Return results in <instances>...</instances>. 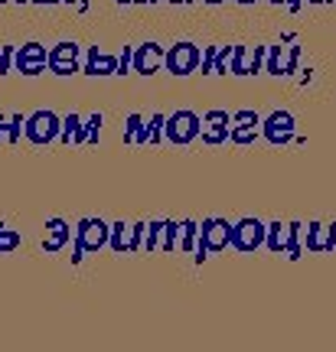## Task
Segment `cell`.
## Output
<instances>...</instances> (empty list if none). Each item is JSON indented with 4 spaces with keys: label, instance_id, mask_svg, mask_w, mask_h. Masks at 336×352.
Instances as JSON below:
<instances>
[{
    "label": "cell",
    "instance_id": "cell-1",
    "mask_svg": "<svg viewBox=\"0 0 336 352\" xmlns=\"http://www.w3.org/2000/svg\"><path fill=\"white\" fill-rule=\"evenodd\" d=\"M264 248L274 254L300 258L304 254V226L300 222H271V226H264Z\"/></svg>",
    "mask_w": 336,
    "mask_h": 352
},
{
    "label": "cell",
    "instance_id": "cell-2",
    "mask_svg": "<svg viewBox=\"0 0 336 352\" xmlns=\"http://www.w3.org/2000/svg\"><path fill=\"white\" fill-rule=\"evenodd\" d=\"M229 248V222L219 219V215H209V219H202L200 226V235H196V252L193 258L196 261H206L209 254H219Z\"/></svg>",
    "mask_w": 336,
    "mask_h": 352
},
{
    "label": "cell",
    "instance_id": "cell-3",
    "mask_svg": "<svg viewBox=\"0 0 336 352\" xmlns=\"http://www.w3.org/2000/svg\"><path fill=\"white\" fill-rule=\"evenodd\" d=\"M200 124H202V118L196 111H189V108L167 114L163 118V140H170L176 147H187V144H193V140L200 138Z\"/></svg>",
    "mask_w": 336,
    "mask_h": 352
},
{
    "label": "cell",
    "instance_id": "cell-4",
    "mask_svg": "<svg viewBox=\"0 0 336 352\" xmlns=\"http://www.w3.org/2000/svg\"><path fill=\"white\" fill-rule=\"evenodd\" d=\"M196 235H200V222L183 219V222H170L163 226V245L160 252H180V254H193L196 252Z\"/></svg>",
    "mask_w": 336,
    "mask_h": 352
},
{
    "label": "cell",
    "instance_id": "cell-5",
    "mask_svg": "<svg viewBox=\"0 0 336 352\" xmlns=\"http://www.w3.org/2000/svg\"><path fill=\"white\" fill-rule=\"evenodd\" d=\"M262 245H264V222L245 215V219H238V222L229 226V248H235L242 254H251L255 248H262Z\"/></svg>",
    "mask_w": 336,
    "mask_h": 352
},
{
    "label": "cell",
    "instance_id": "cell-6",
    "mask_svg": "<svg viewBox=\"0 0 336 352\" xmlns=\"http://www.w3.org/2000/svg\"><path fill=\"white\" fill-rule=\"evenodd\" d=\"M200 59H202V50L196 43H176L170 50L163 52V65L170 76H193L200 69Z\"/></svg>",
    "mask_w": 336,
    "mask_h": 352
},
{
    "label": "cell",
    "instance_id": "cell-7",
    "mask_svg": "<svg viewBox=\"0 0 336 352\" xmlns=\"http://www.w3.org/2000/svg\"><path fill=\"white\" fill-rule=\"evenodd\" d=\"M294 131H297V121L291 111H271L268 118H262V134L271 147H287L294 140Z\"/></svg>",
    "mask_w": 336,
    "mask_h": 352
},
{
    "label": "cell",
    "instance_id": "cell-8",
    "mask_svg": "<svg viewBox=\"0 0 336 352\" xmlns=\"http://www.w3.org/2000/svg\"><path fill=\"white\" fill-rule=\"evenodd\" d=\"M264 52H268V46H232L229 72L232 76H258L264 69Z\"/></svg>",
    "mask_w": 336,
    "mask_h": 352
},
{
    "label": "cell",
    "instance_id": "cell-9",
    "mask_svg": "<svg viewBox=\"0 0 336 352\" xmlns=\"http://www.w3.org/2000/svg\"><path fill=\"white\" fill-rule=\"evenodd\" d=\"M300 46L294 43V46H268V52H264V69L271 72V76H294L297 72V63H300Z\"/></svg>",
    "mask_w": 336,
    "mask_h": 352
},
{
    "label": "cell",
    "instance_id": "cell-10",
    "mask_svg": "<svg viewBox=\"0 0 336 352\" xmlns=\"http://www.w3.org/2000/svg\"><path fill=\"white\" fill-rule=\"evenodd\" d=\"M229 124H232V114L229 111H206L202 114V124H200V138L202 144H209V147H219L229 140Z\"/></svg>",
    "mask_w": 336,
    "mask_h": 352
},
{
    "label": "cell",
    "instance_id": "cell-11",
    "mask_svg": "<svg viewBox=\"0 0 336 352\" xmlns=\"http://www.w3.org/2000/svg\"><path fill=\"white\" fill-rule=\"evenodd\" d=\"M258 131H262V118L245 108V111L232 114V124H229V140L245 147V144H255V140H258Z\"/></svg>",
    "mask_w": 336,
    "mask_h": 352
},
{
    "label": "cell",
    "instance_id": "cell-12",
    "mask_svg": "<svg viewBox=\"0 0 336 352\" xmlns=\"http://www.w3.org/2000/svg\"><path fill=\"white\" fill-rule=\"evenodd\" d=\"M108 232L101 219H82L75 228V241H78V252H98L101 245H108Z\"/></svg>",
    "mask_w": 336,
    "mask_h": 352
},
{
    "label": "cell",
    "instance_id": "cell-13",
    "mask_svg": "<svg viewBox=\"0 0 336 352\" xmlns=\"http://www.w3.org/2000/svg\"><path fill=\"white\" fill-rule=\"evenodd\" d=\"M140 239H144V222H137V226H125V222H118V226L108 232V241H112V248L118 254L140 252Z\"/></svg>",
    "mask_w": 336,
    "mask_h": 352
},
{
    "label": "cell",
    "instance_id": "cell-14",
    "mask_svg": "<svg viewBox=\"0 0 336 352\" xmlns=\"http://www.w3.org/2000/svg\"><path fill=\"white\" fill-rule=\"evenodd\" d=\"M304 248L313 254H330L336 248V222L326 226V222H311L307 226V235H304Z\"/></svg>",
    "mask_w": 336,
    "mask_h": 352
},
{
    "label": "cell",
    "instance_id": "cell-15",
    "mask_svg": "<svg viewBox=\"0 0 336 352\" xmlns=\"http://www.w3.org/2000/svg\"><path fill=\"white\" fill-rule=\"evenodd\" d=\"M59 134V118L52 111H36L33 118H26V138L33 144H50Z\"/></svg>",
    "mask_w": 336,
    "mask_h": 352
},
{
    "label": "cell",
    "instance_id": "cell-16",
    "mask_svg": "<svg viewBox=\"0 0 336 352\" xmlns=\"http://www.w3.org/2000/svg\"><path fill=\"white\" fill-rule=\"evenodd\" d=\"M46 65L56 76H72L78 69V46L75 43H59L52 52H46Z\"/></svg>",
    "mask_w": 336,
    "mask_h": 352
},
{
    "label": "cell",
    "instance_id": "cell-17",
    "mask_svg": "<svg viewBox=\"0 0 336 352\" xmlns=\"http://www.w3.org/2000/svg\"><path fill=\"white\" fill-rule=\"evenodd\" d=\"M131 65H134V72H140V76H154L163 65V50L157 43H144V46H137L131 52Z\"/></svg>",
    "mask_w": 336,
    "mask_h": 352
},
{
    "label": "cell",
    "instance_id": "cell-18",
    "mask_svg": "<svg viewBox=\"0 0 336 352\" xmlns=\"http://www.w3.org/2000/svg\"><path fill=\"white\" fill-rule=\"evenodd\" d=\"M17 63H20V69H23L26 76H36L39 69L46 65V50H43V46H36V43H30V46H23V50H20Z\"/></svg>",
    "mask_w": 336,
    "mask_h": 352
},
{
    "label": "cell",
    "instance_id": "cell-19",
    "mask_svg": "<svg viewBox=\"0 0 336 352\" xmlns=\"http://www.w3.org/2000/svg\"><path fill=\"white\" fill-rule=\"evenodd\" d=\"M88 76H112V72H118V59L114 56H108V52H92L88 56Z\"/></svg>",
    "mask_w": 336,
    "mask_h": 352
},
{
    "label": "cell",
    "instance_id": "cell-20",
    "mask_svg": "<svg viewBox=\"0 0 336 352\" xmlns=\"http://www.w3.org/2000/svg\"><path fill=\"white\" fill-rule=\"evenodd\" d=\"M163 118H167V114L144 118V127H140V138H137V144H160V140H163Z\"/></svg>",
    "mask_w": 336,
    "mask_h": 352
},
{
    "label": "cell",
    "instance_id": "cell-21",
    "mask_svg": "<svg viewBox=\"0 0 336 352\" xmlns=\"http://www.w3.org/2000/svg\"><path fill=\"white\" fill-rule=\"evenodd\" d=\"M65 239H69V226H65V222H59V219H56V222H50V239H46V248H50V252H56V248H63Z\"/></svg>",
    "mask_w": 336,
    "mask_h": 352
},
{
    "label": "cell",
    "instance_id": "cell-22",
    "mask_svg": "<svg viewBox=\"0 0 336 352\" xmlns=\"http://www.w3.org/2000/svg\"><path fill=\"white\" fill-rule=\"evenodd\" d=\"M140 127H144V114H131V118H127V131H125V138L131 140V144H137Z\"/></svg>",
    "mask_w": 336,
    "mask_h": 352
},
{
    "label": "cell",
    "instance_id": "cell-23",
    "mask_svg": "<svg viewBox=\"0 0 336 352\" xmlns=\"http://www.w3.org/2000/svg\"><path fill=\"white\" fill-rule=\"evenodd\" d=\"M13 245H20V235L10 228H0V252H10Z\"/></svg>",
    "mask_w": 336,
    "mask_h": 352
},
{
    "label": "cell",
    "instance_id": "cell-24",
    "mask_svg": "<svg viewBox=\"0 0 336 352\" xmlns=\"http://www.w3.org/2000/svg\"><path fill=\"white\" fill-rule=\"evenodd\" d=\"M274 7H287V10H297L300 7V0H271Z\"/></svg>",
    "mask_w": 336,
    "mask_h": 352
},
{
    "label": "cell",
    "instance_id": "cell-25",
    "mask_svg": "<svg viewBox=\"0 0 336 352\" xmlns=\"http://www.w3.org/2000/svg\"><path fill=\"white\" fill-rule=\"evenodd\" d=\"M307 3H333V0H307Z\"/></svg>",
    "mask_w": 336,
    "mask_h": 352
},
{
    "label": "cell",
    "instance_id": "cell-26",
    "mask_svg": "<svg viewBox=\"0 0 336 352\" xmlns=\"http://www.w3.org/2000/svg\"><path fill=\"white\" fill-rule=\"evenodd\" d=\"M202 3H212V7H216V3H222V0H202Z\"/></svg>",
    "mask_w": 336,
    "mask_h": 352
},
{
    "label": "cell",
    "instance_id": "cell-27",
    "mask_svg": "<svg viewBox=\"0 0 336 352\" xmlns=\"http://www.w3.org/2000/svg\"><path fill=\"white\" fill-rule=\"evenodd\" d=\"M235 3H258V0H235Z\"/></svg>",
    "mask_w": 336,
    "mask_h": 352
},
{
    "label": "cell",
    "instance_id": "cell-28",
    "mask_svg": "<svg viewBox=\"0 0 336 352\" xmlns=\"http://www.w3.org/2000/svg\"><path fill=\"white\" fill-rule=\"evenodd\" d=\"M170 3H183V0H170Z\"/></svg>",
    "mask_w": 336,
    "mask_h": 352
},
{
    "label": "cell",
    "instance_id": "cell-29",
    "mask_svg": "<svg viewBox=\"0 0 336 352\" xmlns=\"http://www.w3.org/2000/svg\"><path fill=\"white\" fill-rule=\"evenodd\" d=\"M147 3H157V0H147Z\"/></svg>",
    "mask_w": 336,
    "mask_h": 352
},
{
    "label": "cell",
    "instance_id": "cell-30",
    "mask_svg": "<svg viewBox=\"0 0 336 352\" xmlns=\"http://www.w3.org/2000/svg\"><path fill=\"white\" fill-rule=\"evenodd\" d=\"M39 3H43V0H39ZM50 3H52V0H50Z\"/></svg>",
    "mask_w": 336,
    "mask_h": 352
}]
</instances>
